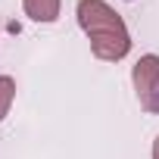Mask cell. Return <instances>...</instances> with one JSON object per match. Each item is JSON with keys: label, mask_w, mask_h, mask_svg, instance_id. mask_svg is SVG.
<instances>
[{"label": "cell", "mask_w": 159, "mask_h": 159, "mask_svg": "<svg viewBox=\"0 0 159 159\" xmlns=\"http://www.w3.org/2000/svg\"><path fill=\"white\" fill-rule=\"evenodd\" d=\"M78 25L91 41V53L103 62H119L131 53V34L125 19L106 0H78L75 7Z\"/></svg>", "instance_id": "obj_1"}, {"label": "cell", "mask_w": 159, "mask_h": 159, "mask_svg": "<svg viewBox=\"0 0 159 159\" xmlns=\"http://www.w3.org/2000/svg\"><path fill=\"white\" fill-rule=\"evenodd\" d=\"M131 84H134V94H137L140 106L156 116L159 112V56L156 53H143L134 62Z\"/></svg>", "instance_id": "obj_2"}, {"label": "cell", "mask_w": 159, "mask_h": 159, "mask_svg": "<svg viewBox=\"0 0 159 159\" xmlns=\"http://www.w3.org/2000/svg\"><path fill=\"white\" fill-rule=\"evenodd\" d=\"M62 0H22V10L31 22H56Z\"/></svg>", "instance_id": "obj_3"}, {"label": "cell", "mask_w": 159, "mask_h": 159, "mask_svg": "<svg viewBox=\"0 0 159 159\" xmlns=\"http://www.w3.org/2000/svg\"><path fill=\"white\" fill-rule=\"evenodd\" d=\"M13 100H16V81H13V75H0V122L10 116Z\"/></svg>", "instance_id": "obj_4"}, {"label": "cell", "mask_w": 159, "mask_h": 159, "mask_svg": "<svg viewBox=\"0 0 159 159\" xmlns=\"http://www.w3.org/2000/svg\"><path fill=\"white\" fill-rule=\"evenodd\" d=\"M153 159H159V134H156V140H153Z\"/></svg>", "instance_id": "obj_5"}]
</instances>
